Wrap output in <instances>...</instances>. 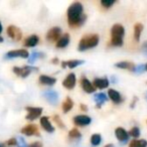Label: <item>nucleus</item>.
Masks as SVG:
<instances>
[{
    "mask_svg": "<svg viewBox=\"0 0 147 147\" xmlns=\"http://www.w3.org/2000/svg\"><path fill=\"white\" fill-rule=\"evenodd\" d=\"M67 22L69 27L77 28L82 26L87 19V15L84 14V6L80 2H73L67 8Z\"/></svg>",
    "mask_w": 147,
    "mask_h": 147,
    "instance_id": "obj_1",
    "label": "nucleus"
},
{
    "mask_svg": "<svg viewBox=\"0 0 147 147\" xmlns=\"http://www.w3.org/2000/svg\"><path fill=\"white\" fill-rule=\"evenodd\" d=\"M125 34V28L122 24H114L111 28V40L110 45L121 47L123 45V36Z\"/></svg>",
    "mask_w": 147,
    "mask_h": 147,
    "instance_id": "obj_2",
    "label": "nucleus"
},
{
    "mask_svg": "<svg viewBox=\"0 0 147 147\" xmlns=\"http://www.w3.org/2000/svg\"><path fill=\"white\" fill-rule=\"evenodd\" d=\"M99 43L98 34H87L81 38L78 45V49L80 51H85L87 49L96 47Z\"/></svg>",
    "mask_w": 147,
    "mask_h": 147,
    "instance_id": "obj_3",
    "label": "nucleus"
},
{
    "mask_svg": "<svg viewBox=\"0 0 147 147\" xmlns=\"http://www.w3.org/2000/svg\"><path fill=\"white\" fill-rule=\"evenodd\" d=\"M12 71L17 76L21 77V78H26V77H28L29 75H30L31 71H38V69L35 67H32V65H24V67H14L12 69Z\"/></svg>",
    "mask_w": 147,
    "mask_h": 147,
    "instance_id": "obj_4",
    "label": "nucleus"
},
{
    "mask_svg": "<svg viewBox=\"0 0 147 147\" xmlns=\"http://www.w3.org/2000/svg\"><path fill=\"white\" fill-rule=\"evenodd\" d=\"M25 110L27 111V115L25 118L29 121H33L39 118L41 113H42V108H40V107H26Z\"/></svg>",
    "mask_w": 147,
    "mask_h": 147,
    "instance_id": "obj_5",
    "label": "nucleus"
},
{
    "mask_svg": "<svg viewBox=\"0 0 147 147\" xmlns=\"http://www.w3.org/2000/svg\"><path fill=\"white\" fill-rule=\"evenodd\" d=\"M29 53L24 49H13L5 55V59H15V57H21V59H28Z\"/></svg>",
    "mask_w": 147,
    "mask_h": 147,
    "instance_id": "obj_6",
    "label": "nucleus"
},
{
    "mask_svg": "<svg viewBox=\"0 0 147 147\" xmlns=\"http://www.w3.org/2000/svg\"><path fill=\"white\" fill-rule=\"evenodd\" d=\"M61 36V29L57 26L51 28L47 33V39L51 42H57Z\"/></svg>",
    "mask_w": 147,
    "mask_h": 147,
    "instance_id": "obj_7",
    "label": "nucleus"
},
{
    "mask_svg": "<svg viewBox=\"0 0 147 147\" xmlns=\"http://www.w3.org/2000/svg\"><path fill=\"white\" fill-rule=\"evenodd\" d=\"M7 35H8L10 38H12L13 40H20L21 37H22V32H21V30L18 28V27H16L15 25H9L8 27H7Z\"/></svg>",
    "mask_w": 147,
    "mask_h": 147,
    "instance_id": "obj_8",
    "label": "nucleus"
},
{
    "mask_svg": "<svg viewBox=\"0 0 147 147\" xmlns=\"http://www.w3.org/2000/svg\"><path fill=\"white\" fill-rule=\"evenodd\" d=\"M73 121H74V124L77 125V126L85 127L92 123V118L87 116V115H78V116L74 117Z\"/></svg>",
    "mask_w": 147,
    "mask_h": 147,
    "instance_id": "obj_9",
    "label": "nucleus"
},
{
    "mask_svg": "<svg viewBox=\"0 0 147 147\" xmlns=\"http://www.w3.org/2000/svg\"><path fill=\"white\" fill-rule=\"evenodd\" d=\"M76 82H77L76 75L74 73H71L63 81V86L65 89H67V90H73L75 88V86H76Z\"/></svg>",
    "mask_w": 147,
    "mask_h": 147,
    "instance_id": "obj_10",
    "label": "nucleus"
},
{
    "mask_svg": "<svg viewBox=\"0 0 147 147\" xmlns=\"http://www.w3.org/2000/svg\"><path fill=\"white\" fill-rule=\"evenodd\" d=\"M21 133L23 135H26V136H33V135H36L39 136V131L38 128L35 124H27L21 129Z\"/></svg>",
    "mask_w": 147,
    "mask_h": 147,
    "instance_id": "obj_11",
    "label": "nucleus"
},
{
    "mask_svg": "<svg viewBox=\"0 0 147 147\" xmlns=\"http://www.w3.org/2000/svg\"><path fill=\"white\" fill-rule=\"evenodd\" d=\"M81 87H82L83 90L86 93H88V94H92V93H94L95 91H96V88L94 87V85H93L92 83L90 82V80L85 76H82V78H81Z\"/></svg>",
    "mask_w": 147,
    "mask_h": 147,
    "instance_id": "obj_12",
    "label": "nucleus"
},
{
    "mask_svg": "<svg viewBox=\"0 0 147 147\" xmlns=\"http://www.w3.org/2000/svg\"><path fill=\"white\" fill-rule=\"evenodd\" d=\"M43 97L45 98V100L49 103H51V105H57V102H59V94L57 92L53 90H49L45 91L43 93Z\"/></svg>",
    "mask_w": 147,
    "mask_h": 147,
    "instance_id": "obj_13",
    "label": "nucleus"
},
{
    "mask_svg": "<svg viewBox=\"0 0 147 147\" xmlns=\"http://www.w3.org/2000/svg\"><path fill=\"white\" fill-rule=\"evenodd\" d=\"M115 135H116L117 139L120 141L122 144L126 143L129 140V134L124 128L122 127H118V128L115 129Z\"/></svg>",
    "mask_w": 147,
    "mask_h": 147,
    "instance_id": "obj_14",
    "label": "nucleus"
},
{
    "mask_svg": "<svg viewBox=\"0 0 147 147\" xmlns=\"http://www.w3.org/2000/svg\"><path fill=\"white\" fill-rule=\"evenodd\" d=\"M108 96L109 98H110V100L112 101L114 104H121V103L124 101V99H123V97L121 96V94L118 92V91L114 90V89H110V90L108 91Z\"/></svg>",
    "mask_w": 147,
    "mask_h": 147,
    "instance_id": "obj_15",
    "label": "nucleus"
},
{
    "mask_svg": "<svg viewBox=\"0 0 147 147\" xmlns=\"http://www.w3.org/2000/svg\"><path fill=\"white\" fill-rule=\"evenodd\" d=\"M39 122H40V126L42 127V129L45 131H47V132H49V133H53V132H55V127L51 125L49 117H47V116L41 117Z\"/></svg>",
    "mask_w": 147,
    "mask_h": 147,
    "instance_id": "obj_16",
    "label": "nucleus"
},
{
    "mask_svg": "<svg viewBox=\"0 0 147 147\" xmlns=\"http://www.w3.org/2000/svg\"><path fill=\"white\" fill-rule=\"evenodd\" d=\"M109 80L107 78H95L93 85L96 89H106L109 87Z\"/></svg>",
    "mask_w": 147,
    "mask_h": 147,
    "instance_id": "obj_17",
    "label": "nucleus"
},
{
    "mask_svg": "<svg viewBox=\"0 0 147 147\" xmlns=\"http://www.w3.org/2000/svg\"><path fill=\"white\" fill-rule=\"evenodd\" d=\"M69 40H71V36H69V33H65L63 34L61 37H59V40L55 42V47L57 49H63V47H67L69 43Z\"/></svg>",
    "mask_w": 147,
    "mask_h": 147,
    "instance_id": "obj_18",
    "label": "nucleus"
},
{
    "mask_svg": "<svg viewBox=\"0 0 147 147\" xmlns=\"http://www.w3.org/2000/svg\"><path fill=\"white\" fill-rule=\"evenodd\" d=\"M39 84L45 85V86H53L57 83V79L53 77L47 76V75H41L38 78Z\"/></svg>",
    "mask_w": 147,
    "mask_h": 147,
    "instance_id": "obj_19",
    "label": "nucleus"
},
{
    "mask_svg": "<svg viewBox=\"0 0 147 147\" xmlns=\"http://www.w3.org/2000/svg\"><path fill=\"white\" fill-rule=\"evenodd\" d=\"M84 61L82 59H69L67 61H61V67H69V69H75L79 65H83Z\"/></svg>",
    "mask_w": 147,
    "mask_h": 147,
    "instance_id": "obj_20",
    "label": "nucleus"
},
{
    "mask_svg": "<svg viewBox=\"0 0 147 147\" xmlns=\"http://www.w3.org/2000/svg\"><path fill=\"white\" fill-rule=\"evenodd\" d=\"M115 67H118V69H128V71L134 73L135 67H136V65H135L133 63H131V61H119V63H117L116 65H115Z\"/></svg>",
    "mask_w": 147,
    "mask_h": 147,
    "instance_id": "obj_21",
    "label": "nucleus"
},
{
    "mask_svg": "<svg viewBox=\"0 0 147 147\" xmlns=\"http://www.w3.org/2000/svg\"><path fill=\"white\" fill-rule=\"evenodd\" d=\"M38 42H39V37L35 34H32L25 39L23 45H24V47H34L35 45H37Z\"/></svg>",
    "mask_w": 147,
    "mask_h": 147,
    "instance_id": "obj_22",
    "label": "nucleus"
},
{
    "mask_svg": "<svg viewBox=\"0 0 147 147\" xmlns=\"http://www.w3.org/2000/svg\"><path fill=\"white\" fill-rule=\"evenodd\" d=\"M74 107V102L69 97H67L65 100L63 102V105H61V108H63V113H67L73 109Z\"/></svg>",
    "mask_w": 147,
    "mask_h": 147,
    "instance_id": "obj_23",
    "label": "nucleus"
},
{
    "mask_svg": "<svg viewBox=\"0 0 147 147\" xmlns=\"http://www.w3.org/2000/svg\"><path fill=\"white\" fill-rule=\"evenodd\" d=\"M94 100H95V102L97 103V107L99 108V107H101V105L104 104V103L108 100V97H107V95L104 94V93H98V94H96L94 96Z\"/></svg>",
    "mask_w": 147,
    "mask_h": 147,
    "instance_id": "obj_24",
    "label": "nucleus"
},
{
    "mask_svg": "<svg viewBox=\"0 0 147 147\" xmlns=\"http://www.w3.org/2000/svg\"><path fill=\"white\" fill-rule=\"evenodd\" d=\"M142 30H143L142 23H136V24L134 25V39L136 41H138L139 39H140Z\"/></svg>",
    "mask_w": 147,
    "mask_h": 147,
    "instance_id": "obj_25",
    "label": "nucleus"
},
{
    "mask_svg": "<svg viewBox=\"0 0 147 147\" xmlns=\"http://www.w3.org/2000/svg\"><path fill=\"white\" fill-rule=\"evenodd\" d=\"M129 147H147V141L145 139H135L131 141Z\"/></svg>",
    "mask_w": 147,
    "mask_h": 147,
    "instance_id": "obj_26",
    "label": "nucleus"
},
{
    "mask_svg": "<svg viewBox=\"0 0 147 147\" xmlns=\"http://www.w3.org/2000/svg\"><path fill=\"white\" fill-rule=\"evenodd\" d=\"M81 137H82V134L77 128H73L69 132V138L71 140H80Z\"/></svg>",
    "mask_w": 147,
    "mask_h": 147,
    "instance_id": "obj_27",
    "label": "nucleus"
},
{
    "mask_svg": "<svg viewBox=\"0 0 147 147\" xmlns=\"http://www.w3.org/2000/svg\"><path fill=\"white\" fill-rule=\"evenodd\" d=\"M45 57V55L42 53H38V51H33L30 55L28 57V63H33L35 61H37L38 59Z\"/></svg>",
    "mask_w": 147,
    "mask_h": 147,
    "instance_id": "obj_28",
    "label": "nucleus"
},
{
    "mask_svg": "<svg viewBox=\"0 0 147 147\" xmlns=\"http://www.w3.org/2000/svg\"><path fill=\"white\" fill-rule=\"evenodd\" d=\"M90 141L93 146H98V145L102 142V136H101L100 134H93L92 136H91Z\"/></svg>",
    "mask_w": 147,
    "mask_h": 147,
    "instance_id": "obj_29",
    "label": "nucleus"
},
{
    "mask_svg": "<svg viewBox=\"0 0 147 147\" xmlns=\"http://www.w3.org/2000/svg\"><path fill=\"white\" fill-rule=\"evenodd\" d=\"M128 134H129V136H132V137H134V138H138V137L140 136V129L137 126L132 127V128L130 129V131L128 132Z\"/></svg>",
    "mask_w": 147,
    "mask_h": 147,
    "instance_id": "obj_30",
    "label": "nucleus"
},
{
    "mask_svg": "<svg viewBox=\"0 0 147 147\" xmlns=\"http://www.w3.org/2000/svg\"><path fill=\"white\" fill-rule=\"evenodd\" d=\"M53 121L57 123V125L59 128H63V129L65 128V124L63 123V121H61V117H59V115H55V116H53Z\"/></svg>",
    "mask_w": 147,
    "mask_h": 147,
    "instance_id": "obj_31",
    "label": "nucleus"
},
{
    "mask_svg": "<svg viewBox=\"0 0 147 147\" xmlns=\"http://www.w3.org/2000/svg\"><path fill=\"white\" fill-rule=\"evenodd\" d=\"M114 3H115L114 0H102V1H101V4H102V6H104L105 8H110Z\"/></svg>",
    "mask_w": 147,
    "mask_h": 147,
    "instance_id": "obj_32",
    "label": "nucleus"
},
{
    "mask_svg": "<svg viewBox=\"0 0 147 147\" xmlns=\"http://www.w3.org/2000/svg\"><path fill=\"white\" fill-rule=\"evenodd\" d=\"M17 139V146L18 147H28V145L26 144L25 140L22 138V137H18Z\"/></svg>",
    "mask_w": 147,
    "mask_h": 147,
    "instance_id": "obj_33",
    "label": "nucleus"
},
{
    "mask_svg": "<svg viewBox=\"0 0 147 147\" xmlns=\"http://www.w3.org/2000/svg\"><path fill=\"white\" fill-rule=\"evenodd\" d=\"M145 71V65H136L135 67V71L134 73H143Z\"/></svg>",
    "mask_w": 147,
    "mask_h": 147,
    "instance_id": "obj_34",
    "label": "nucleus"
},
{
    "mask_svg": "<svg viewBox=\"0 0 147 147\" xmlns=\"http://www.w3.org/2000/svg\"><path fill=\"white\" fill-rule=\"evenodd\" d=\"M6 144L9 145V146H14V145H17V139L14 138V137H12V138H10L8 141H7Z\"/></svg>",
    "mask_w": 147,
    "mask_h": 147,
    "instance_id": "obj_35",
    "label": "nucleus"
},
{
    "mask_svg": "<svg viewBox=\"0 0 147 147\" xmlns=\"http://www.w3.org/2000/svg\"><path fill=\"white\" fill-rule=\"evenodd\" d=\"M42 143L39 142V141H35V142H32L28 145V147H42Z\"/></svg>",
    "mask_w": 147,
    "mask_h": 147,
    "instance_id": "obj_36",
    "label": "nucleus"
},
{
    "mask_svg": "<svg viewBox=\"0 0 147 147\" xmlns=\"http://www.w3.org/2000/svg\"><path fill=\"white\" fill-rule=\"evenodd\" d=\"M142 53H144L145 55H147V41L143 43V45H142Z\"/></svg>",
    "mask_w": 147,
    "mask_h": 147,
    "instance_id": "obj_37",
    "label": "nucleus"
},
{
    "mask_svg": "<svg viewBox=\"0 0 147 147\" xmlns=\"http://www.w3.org/2000/svg\"><path fill=\"white\" fill-rule=\"evenodd\" d=\"M81 110L87 112V111H88V108H87V106L85 104H81Z\"/></svg>",
    "mask_w": 147,
    "mask_h": 147,
    "instance_id": "obj_38",
    "label": "nucleus"
},
{
    "mask_svg": "<svg viewBox=\"0 0 147 147\" xmlns=\"http://www.w3.org/2000/svg\"><path fill=\"white\" fill-rule=\"evenodd\" d=\"M51 63H55V65H57V63H59V59H57V57H55V59H51Z\"/></svg>",
    "mask_w": 147,
    "mask_h": 147,
    "instance_id": "obj_39",
    "label": "nucleus"
},
{
    "mask_svg": "<svg viewBox=\"0 0 147 147\" xmlns=\"http://www.w3.org/2000/svg\"><path fill=\"white\" fill-rule=\"evenodd\" d=\"M136 101H137V98H136V97H135V98H134V101H133V102L131 103V107H132V108L135 106V103H136Z\"/></svg>",
    "mask_w": 147,
    "mask_h": 147,
    "instance_id": "obj_40",
    "label": "nucleus"
},
{
    "mask_svg": "<svg viewBox=\"0 0 147 147\" xmlns=\"http://www.w3.org/2000/svg\"><path fill=\"white\" fill-rule=\"evenodd\" d=\"M2 29H3V27H2V24H1V22H0V33L2 32Z\"/></svg>",
    "mask_w": 147,
    "mask_h": 147,
    "instance_id": "obj_41",
    "label": "nucleus"
},
{
    "mask_svg": "<svg viewBox=\"0 0 147 147\" xmlns=\"http://www.w3.org/2000/svg\"><path fill=\"white\" fill-rule=\"evenodd\" d=\"M105 147H114V145H113V144H107Z\"/></svg>",
    "mask_w": 147,
    "mask_h": 147,
    "instance_id": "obj_42",
    "label": "nucleus"
},
{
    "mask_svg": "<svg viewBox=\"0 0 147 147\" xmlns=\"http://www.w3.org/2000/svg\"><path fill=\"white\" fill-rule=\"evenodd\" d=\"M2 41H3V37L0 36V42H2Z\"/></svg>",
    "mask_w": 147,
    "mask_h": 147,
    "instance_id": "obj_43",
    "label": "nucleus"
},
{
    "mask_svg": "<svg viewBox=\"0 0 147 147\" xmlns=\"http://www.w3.org/2000/svg\"><path fill=\"white\" fill-rule=\"evenodd\" d=\"M145 99H146V101H147V92L145 93Z\"/></svg>",
    "mask_w": 147,
    "mask_h": 147,
    "instance_id": "obj_44",
    "label": "nucleus"
},
{
    "mask_svg": "<svg viewBox=\"0 0 147 147\" xmlns=\"http://www.w3.org/2000/svg\"><path fill=\"white\" fill-rule=\"evenodd\" d=\"M145 71H147V63H145Z\"/></svg>",
    "mask_w": 147,
    "mask_h": 147,
    "instance_id": "obj_45",
    "label": "nucleus"
},
{
    "mask_svg": "<svg viewBox=\"0 0 147 147\" xmlns=\"http://www.w3.org/2000/svg\"><path fill=\"white\" fill-rule=\"evenodd\" d=\"M0 147H2V145H1V144H0Z\"/></svg>",
    "mask_w": 147,
    "mask_h": 147,
    "instance_id": "obj_46",
    "label": "nucleus"
}]
</instances>
